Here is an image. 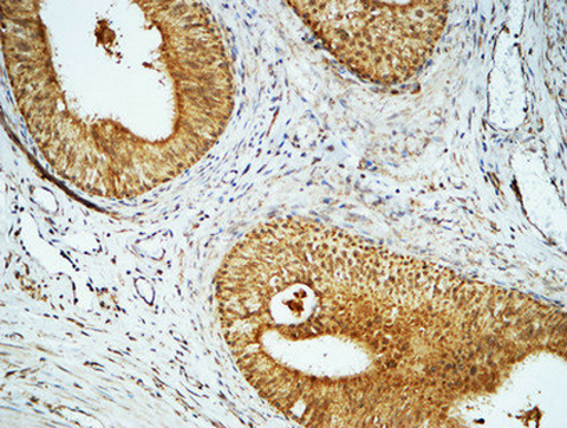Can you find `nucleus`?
<instances>
[{
  "label": "nucleus",
  "mask_w": 567,
  "mask_h": 428,
  "mask_svg": "<svg viewBox=\"0 0 567 428\" xmlns=\"http://www.w3.org/2000/svg\"><path fill=\"white\" fill-rule=\"evenodd\" d=\"M215 300L245 379L311 427L442 425L527 330L525 295L303 217L246 233Z\"/></svg>",
  "instance_id": "1"
},
{
  "label": "nucleus",
  "mask_w": 567,
  "mask_h": 428,
  "mask_svg": "<svg viewBox=\"0 0 567 428\" xmlns=\"http://www.w3.org/2000/svg\"><path fill=\"white\" fill-rule=\"evenodd\" d=\"M50 34L2 14L25 125L49 164L94 196H141L212 151L229 125L234 75L217 19L193 2H24Z\"/></svg>",
  "instance_id": "2"
},
{
  "label": "nucleus",
  "mask_w": 567,
  "mask_h": 428,
  "mask_svg": "<svg viewBox=\"0 0 567 428\" xmlns=\"http://www.w3.org/2000/svg\"><path fill=\"white\" fill-rule=\"evenodd\" d=\"M339 63L362 80L396 86L421 73L445 32V2H290Z\"/></svg>",
  "instance_id": "3"
}]
</instances>
